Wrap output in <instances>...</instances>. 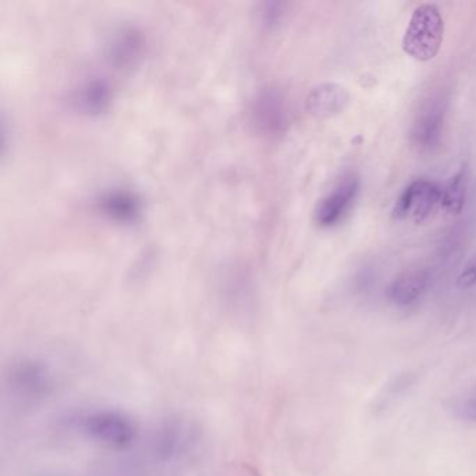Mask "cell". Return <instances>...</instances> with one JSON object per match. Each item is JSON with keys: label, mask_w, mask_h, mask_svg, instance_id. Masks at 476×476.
Masks as SVG:
<instances>
[{"label": "cell", "mask_w": 476, "mask_h": 476, "mask_svg": "<svg viewBox=\"0 0 476 476\" xmlns=\"http://www.w3.org/2000/svg\"><path fill=\"white\" fill-rule=\"evenodd\" d=\"M460 287L470 288L476 284V261L468 264L467 269L461 272L459 279Z\"/></svg>", "instance_id": "cell-16"}, {"label": "cell", "mask_w": 476, "mask_h": 476, "mask_svg": "<svg viewBox=\"0 0 476 476\" xmlns=\"http://www.w3.org/2000/svg\"><path fill=\"white\" fill-rule=\"evenodd\" d=\"M465 189H467V182H465L464 171L454 175L444 189H441L440 203L447 213H461L465 203Z\"/></svg>", "instance_id": "cell-14"}, {"label": "cell", "mask_w": 476, "mask_h": 476, "mask_svg": "<svg viewBox=\"0 0 476 476\" xmlns=\"http://www.w3.org/2000/svg\"><path fill=\"white\" fill-rule=\"evenodd\" d=\"M441 200V189L429 181H415L404 190L394 207V218L412 217L417 222L429 216Z\"/></svg>", "instance_id": "cell-4"}, {"label": "cell", "mask_w": 476, "mask_h": 476, "mask_svg": "<svg viewBox=\"0 0 476 476\" xmlns=\"http://www.w3.org/2000/svg\"><path fill=\"white\" fill-rule=\"evenodd\" d=\"M111 91L108 84L104 80L89 81L79 90L78 102L79 108L84 112L101 113L110 105Z\"/></svg>", "instance_id": "cell-12"}, {"label": "cell", "mask_w": 476, "mask_h": 476, "mask_svg": "<svg viewBox=\"0 0 476 476\" xmlns=\"http://www.w3.org/2000/svg\"><path fill=\"white\" fill-rule=\"evenodd\" d=\"M453 412L460 419L476 423V385L470 393L454 399Z\"/></svg>", "instance_id": "cell-15"}, {"label": "cell", "mask_w": 476, "mask_h": 476, "mask_svg": "<svg viewBox=\"0 0 476 476\" xmlns=\"http://www.w3.org/2000/svg\"><path fill=\"white\" fill-rule=\"evenodd\" d=\"M255 113L259 124L270 132L277 131L284 123V107L277 92H264L256 102Z\"/></svg>", "instance_id": "cell-13"}, {"label": "cell", "mask_w": 476, "mask_h": 476, "mask_svg": "<svg viewBox=\"0 0 476 476\" xmlns=\"http://www.w3.org/2000/svg\"><path fill=\"white\" fill-rule=\"evenodd\" d=\"M79 426L90 440L111 449H124L131 446L136 439V426L132 419L111 409L84 415Z\"/></svg>", "instance_id": "cell-2"}, {"label": "cell", "mask_w": 476, "mask_h": 476, "mask_svg": "<svg viewBox=\"0 0 476 476\" xmlns=\"http://www.w3.org/2000/svg\"><path fill=\"white\" fill-rule=\"evenodd\" d=\"M443 37L444 21L440 10L435 5H420L412 13L407 27L404 52L419 62H428L440 51Z\"/></svg>", "instance_id": "cell-1"}, {"label": "cell", "mask_w": 476, "mask_h": 476, "mask_svg": "<svg viewBox=\"0 0 476 476\" xmlns=\"http://www.w3.org/2000/svg\"><path fill=\"white\" fill-rule=\"evenodd\" d=\"M10 387L26 399H42L51 394L54 377L47 365L34 359H24L10 372Z\"/></svg>", "instance_id": "cell-3"}, {"label": "cell", "mask_w": 476, "mask_h": 476, "mask_svg": "<svg viewBox=\"0 0 476 476\" xmlns=\"http://www.w3.org/2000/svg\"><path fill=\"white\" fill-rule=\"evenodd\" d=\"M349 102L351 95L345 87L335 83L320 84L306 98V110L314 118H332L343 112Z\"/></svg>", "instance_id": "cell-6"}, {"label": "cell", "mask_w": 476, "mask_h": 476, "mask_svg": "<svg viewBox=\"0 0 476 476\" xmlns=\"http://www.w3.org/2000/svg\"><path fill=\"white\" fill-rule=\"evenodd\" d=\"M358 189V179L354 176L343 179V182L329 196H325L317 206L316 221L319 225L332 227L335 222L340 221L341 217L355 200Z\"/></svg>", "instance_id": "cell-5"}, {"label": "cell", "mask_w": 476, "mask_h": 476, "mask_svg": "<svg viewBox=\"0 0 476 476\" xmlns=\"http://www.w3.org/2000/svg\"><path fill=\"white\" fill-rule=\"evenodd\" d=\"M417 383V373L412 370L398 373L393 376L373 401V412L376 415L383 414L394 406L399 398H403Z\"/></svg>", "instance_id": "cell-10"}, {"label": "cell", "mask_w": 476, "mask_h": 476, "mask_svg": "<svg viewBox=\"0 0 476 476\" xmlns=\"http://www.w3.org/2000/svg\"><path fill=\"white\" fill-rule=\"evenodd\" d=\"M444 122V104L441 100H435L426 105L419 113L414 129H412V142L420 150H430L438 144L441 136Z\"/></svg>", "instance_id": "cell-7"}, {"label": "cell", "mask_w": 476, "mask_h": 476, "mask_svg": "<svg viewBox=\"0 0 476 476\" xmlns=\"http://www.w3.org/2000/svg\"><path fill=\"white\" fill-rule=\"evenodd\" d=\"M192 439V428L186 422L172 420L158 433L155 450L164 459H172L186 451Z\"/></svg>", "instance_id": "cell-8"}, {"label": "cell", "mask_w": 476, "mask_h": 476, "mask_svg": "<svg viewBox=\"0 0 476 476\" xmlns=\"http://www.w3.org/2000/svg\"><path fill=\"white\" fill-rule=\"evenodd\" d=\"M101 210L116 221H134L140 213V203L128 192H112L101 200Z\"/></svg>", "instance_id": "cell-11"}, {"label": "cell", "mask_w": 476, "mask_h": 476, "mask_svg": "<svg viewBox=\"0 0 476 476\" xmlns=\"http://www.w3.org/2000/svg\"><path fill=\"white\" fill-rule=\"evenodd\" d=\"M429 287V274L426 271H411L401 275L388 287V298L396 305L408 306L417 302L418 299Z\"/></svg>", "instance_id": "cell-9"}]
</instances>
